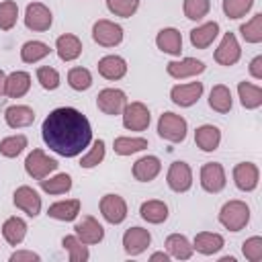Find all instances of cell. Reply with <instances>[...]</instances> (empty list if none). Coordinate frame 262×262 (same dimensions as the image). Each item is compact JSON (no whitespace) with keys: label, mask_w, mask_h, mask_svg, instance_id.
<instances>
[{"label":"cell","mask_w":262,"mask_h":262,"mask_svg":"<svg viewBox=\"0 0 262 262\" xmlns=\"http://www.w3.org/2000/svg\"><path fill=\"white\" fill-rule=\"evenodd\" d=\"M254 6V0H223V12L227 18H242L250 8Z\"/></svg>","instance_id":"f6af8a7d"},{"label":"cell","mask_w":262,"mask_h":262,"mask_svg":"<svg viewBox=\"0 0 262 262\" xmlns=\"http://www.w3.org/2000/svg\"><path fill=\"white\" fill-rule=\"evenodd\" d=\"M49 45L43 43V41H27L23 47H20V59L25 63H37L41 61L43 57L49 55Z\"/></svg>","instance_id":"d590c367"},{"label":"cell","mask_w":262,"mask_h":262,"mask_svg":"<svg viewBox=\"0 0 262 262\" xmlns=\"http://www.w3.org/2000/svg\"><path fill=\"white\" fill-rule=\"evenodd\" d=\"M55 49H57V55L61 61H74L80 57L82 53V41L72 35V33H66V35H59L57 41H55Z\"/></svg>","instance_id":"484cf974"},{"label":"cell","mask_w":262,"mask_h":262,"mask_svg":"<svg viewBox=\"0 0 262 262\" xmlns=\"http://www.w3.org/2000/svg\"><path fill=\"white\" fill-rule=\"evenodd\" d=\"M215 61L219 66H233L239 61L242 57V49H239V43H237V37L233 33H225L219 47L215 49Z\"/></svg>","instance_id":"5bb4252c"},{"label":"cell","mask_w":262,"mask_h":262,"mask_svg":"<svg viewBox=\"0 0 262 262\" xmlns=\"http://www.w3.org/2000/svg\"><path fill=\"white\" fill-rule=\"evenodd\" d=\"M25 235H27V223H25V219H20V217H8L4 221V225H2V237L10 246L23 244Z\"/></svg>","instance_id":"4dcf8cb0"},{"label":"cell","mask_w":262,"mask_h":262,"mask_svg":"<svg viewBox=\"0 0 262 262\" xmlns=\"http://www.w3.org/2000/svg\"><path fill=\"white\" fill-rule=\"evenodd\" d=\"M4 84H6V74L0 70V96L4 94Z\"/></svg>","instance_id":"816d5d0a"},{"label":"cell","mask_w":262,"mask_h":262,"mask_svg":"<svg viewBox=\"0 0 262 262\" xmlns=\"http://www.w3.org/2000/svg\"><path fill=\"white\" fill-rule=\"evenodd\" d=\"M106 8L115 16L131 18L139 8V0H106Z\"/></svg>","instance_id":"7bdbcfd3"},{"label":"cell","mask_w":262,"mask_h":262,"mask_svg":"<svg viewBox=\"0 0 262 262\" xmlns=\"http://www.w3.org/2000/svg\"><path fill=\"white\" fill-rule=\"evenodd\" d=\"M16 18H18V4L12 0L0 2V29L10 31L16 25Z\"/></svg>","instance_id":"b9f144b4"},{"label":"cell","mask_w":262,"mask_h":262,"mask_svg":"<svg viewBox=\"0 0 262 262\" xmlns=\"http://www.w3.org/2000/svg\"><path fill=\"white\" fill-rule=\"evenodd\" d=\"M98 74L106 80H121L127 74V61L121 55H104L96 63Z\"/></svg>","instance_id":"7402d4cb"},{"label":"cell","mask_w":262,"mask_h":262,"mask_svg":"<svg viewBox=\"0 0 262 262\" xmlns=\"http://www.w3.org/2000/svg\"><path fill=\"white\" fill-rule=\"evenodd\" d=\"M147 147V139L145 137H117L113 141V149L119 156H131L137 151H143Z\"/></svg>","instance_id":"8d00e7d4"},{"label":"cell","mask_w":262,"mask_h":262,"mask_svg":"<svg viewBox=\"0 0 262 262\" xmlns=\"http://www.w3.org/2000/svg\"><path fill=\"white\" fill-rule=\"evenodd\" d=\"M74 233H76L78 239H80L82 244H86V246H94V244L102 242V237H104L102 225H100L92 215H84L82 219H78L76 225H74Z\"/></svg>","instance_id":"8fae6325"},{"label":"cell","mask_w":262,"mask_h":262,"mask_svg":"<svg viewBox=\"0 0 262 262\" xmlns=\"http://www.w3.org/2000/svg\"><path fill=\"white\" fill-rule=\"evenodd\" d=\"M61 246H63V250L68 252L70 262H86V260L90 258V252H88L86 244H82L76 233H74V235H66V237L61 239Z\"/></svg>","instance_id":"e575fe53"},{"label":"cell","mask_w":262,"mask_h":262,"mask_svg":"<svg viewBox=\"0 0 262 262\" xmlns=\"http://www.w3.org/2000/svg\"><path fill=\"white\" fill-rule=\"evenodd\" d=\"M217 35H219V23L217 20L203 23L190 31V45L196 49H207L217 39Z\"/></svg>","instance_id":"44dd1931"},{"label":"cell","mask_w":262,"mask_h":262,"mask_svg":"<svg viewBox=\"0 0 262 262\" xmlns=\"http://www.w3.org/2000/svg\"><path fill=\"white\" fill-rule=\"evenodd\" d=\"M166 72H168V76H172L176 80L192 78V76L205 72V63L201 59H194V57H182V59L168 61L166 63Z\"/></svg>","instance_id":"2e32d148"},{"label":"cell","mask_w":262,"mask_h":262,"mask_svg":"<svg viewBox=\"0 0 262 262\" xmlns=\"http://www.w3.org/2000/svg\"><path fill=\"white\" fill-rule=\"evenodd\" d=\"M223 246H225L223 235L221 233H213V231H201V233L194 235V242H192V248L203 256H213Z\"/></svg>","instance_id":"603a6c76"},{"label":"cell","mask_w":262,"mask_h":262,"mask_svg":"<svg viewBox=\"0 0 262 262\" xmlns=\"http://www.w3.org/2000/svg\"><path fill=\"white\" fill-rule=\"evenodd\" d=\"M51 23H53V14H51V10L43 2H31L27 6V10H25V25H27V29L43 33V31H49Z\"/></svg>","instance_id":"52a82bcc"},{"label":"cell","mask_w":262,"mask_h":262,"mask_svg":"<svg viewBox=\"0 0 262 262\" xmlns=\"http://www.w3.org/2000/svg\"><path fill=\"white\" fill-rule=\"evenodd\" d=\"M239 33H242V37H244L246 43H254V45L260 43L262 41V14L258 12L248 23H244L239 27Z\"/></svg>","instance_id":"74e56055"},{"label":"cell","mask_w":262,"mask_h":262,"mask_svg":"<svg viewBox=\"0 0 262 262\" xmlns=\"http://www.w3.org/2000/svg\"><path fill=\"white\" fill-rule=\"evenodd\" d=\"M123 127L129 129V131H145L149 127V121H151V115H149V108L143 104V102H127L123 113Z\"/></svg>","instance_id":"5b68a950"},{"label":"cell","mask_w":262,"mask_h":262,"mask_svg":"<svg viewBox=\"0 0 262 262\" xmlns=\"http://www.w3.org/2000/svg\"><path fill=\"white\" fill-rule=\"evenodd\" d=\"M242 254L246 256V260L250 262H260L262 260V237L260 235H252L242 244Z\"/></svg>","instance_id":"7dc6e473"},{"label":"cell","mask_w":262,"mask_h":262,"mask_svg":"<svg viewBox=\"0 0 262 262\" xmlns=\"http://www.w3.org/2000/svg\"><path fill=\"white\" fill-rule=\"evenodd\" d=\"M149 260H151V262H156V260L168 262V260H170V254H166V252H154V254L149 256Z\"/></svg>","instance_id":"f907efd6"},{"label":"cell","mask_w":262,"mask_h":262,"mask_svg":"<svg viewBox=\"0 0 262 262\" xmlns=\"http://www.w3.org/2000/svg\"><path fill=\"white\" fill-rule=\"evenodd\" d=\"M156 45L160 51L168 55H180L182 51V35L174 27H166L156 35Z\"/></svg>","instance_id":"d6986e66"},{"label":"cell","mask_w":262,"mask_h":262,"mask_svg":"<svg viewBox=\"0 0 262 262\" xmlns=\"http://www.w3.org/2000/svg\"><path fill=\"white\" fill-rule=\"evenodd\" d=\"M194 143L201 151H215L221 143V131L215 125H201L194 131Z\"/></svg>","instance_id":"cb8c5ba5"},{"label":"cell","mask_w":262,"mask_h":262,"mask_svg":"<svg viewBox=\"0 0 262 262\" xmlns=\"http://www.w3.org/2000/svg\"><path fill=\"white\" fill-rule=\"evenodd\" d=\"M100 213L111 225H119L127 217V203L119 194H104L100 199Z\"/></svg>","instance_id":"7c38bea8"},{"label":"cell","mask_w":262,"mask_h":262,"mask_svg":"<svg viewBox=\"0 0 262 262\" xmlns=\"http://www.w3.org/2000/svg\"><path fill=\"white\" fill-rule=\"evenodd\" d=\"M162 170V162L158 156H143L133 164V176L139 182H149L154 180Z\"/></svg>","instance_id":"d4e9b609"},{"label":"cell","mask_w":262,"mask_h":262,"mask_svg":"<svg viewBox=\"0 0 262 262\" xmlns=\"http://www.w3.org/2000/svg\"><path fill=\"white\" fill-rule=\"evenodd\" d=\"M139 215H141L143 221L160 225V223H164L168 219V205L164 201H156V199L154 201H145L139 207Z\"/></svg>","instance_id":"f546056e"},{"label":"cell","mask_w":262,"mask_h":262,"mask_svg":"<svg viewBox=\"0 0 262 262\" xmlns=\"http://www.w3.org/2000/svg\"><path fill=\"white\" fill-rule=\"evenodd\" d=\"M37 80L45 90H55L59 86V82H61L59 80V72L55 68H49V66L37 68Z\"/></svg>","instance_id":"bcb514c9"},{"label":"cell","mask_w":262,"mask_h":262,"mask_svg":"<svg viewBox=\"0 0 262 262\" xmlns=\"http://www.w3.org/2000/svg\"><path fill=\"white\" fill-rule=\"evenodd\" d=\"M127 104V94L119 88H104L96 96V106L104 115H121Z\"/></svg>","instance_id":"9c48e42d"},{"label":"cell","mask_w":262,"mask_h":262,"mask_svg":"<svg viewBox=\"0 0 262 262\" xmlns=\"http://www.w3.org/2000/svg\"><path fill=\"white\" fill-rule=\"evenodd\" d=\"M8 260L10 262H39L41 256L37 252H31V250H16V252L10 254Z\"/></svg>","instance_id":"c3c4849f"},{"label":"cell","mask_w":262,"mask_h":262,"mask_svg":"<svg viewBox=\"0 0 262 262\" xmlns=\"http://www.w3.org/2000/svg\"><path fill=\"white\" fill-rule=\"evenodd\" d=\"M47 215L57 221H74L80 215V201L78 199H68V201H57L49 205Z\"/></svg>","instance_id":"f1b7e54d"},{"label":"cell","mask_w":262,"mask_h":262,"mask_svg":"<svg viewBox=\"0 0 262 262\" xmlns=\"http://www.w3.org/2000/svg\"><path fill=\"white\" fill-rule=\"evenodd\" d=\"M25 170L31 178L41 180V178H47L51 172L57 170V160L49 158L43 149H33L25 160Z\"/></svg>","instance_id":"277c9868"},{"label":"cell","mask_w":262,"mask_h":262,"mask_svg":"<svg viewBox=\"0 0 262 262\" xmlns=\"http://www.w3.org/2000/svg\"><path fill=\"white\" fill-rule=\"evenodd\" d=\"M92 39L102 47H115L123 41V27L113 20L100 18L92 25Z\"/></svg>","instance_id":"8992f818"},{"label":"cell","mask_w":262,"mask_h":262,"mask_svg":"<svg viewBox=\"0 0 262 262\" xmlns=\"http://www.w3.org/2000/svg\"><path fill=\"white\" fill-rule=\"evenodd\" d=\"M31 88V76L23 70H16L12 74L6 76V84H4V94L10 98H20L29 92Z\"/></svg>","instance_id":"4316f807"},{"label":"cell","mask_w":262,"mask_h":262,"mask_svg":"<svg viewBox=\"0 0 262 262\" xmlns=\"http://www.w3.org/2000/svg\"><path fill=\"white\" fill-rule=\"evenodd\" d=\"M151 244V233L143 227H129L123 233V250L129 256H139L143 254Z\"/></svg>","instance_id":"4fadbf2b"},{"label":"cell","mask_w":262,"mask_h":262,"mask_svg":"<svg viewBox=\"0 0 262 262\" xmlns=\"http://www.w3.org/2000/svg\"><path fill=\"white\" fill-rule=\"evenodd\" d=\"M68 84H70V88H74L78 92L88 90L92 86V74H90V70H86V68H72L68 72Z\"/></svg>","instance_id":"ab89813d"},{"label":"cell","mask_w":262,"mask_h":262,"mask_svg":"<svg viewBox=\"0 0 262 262\" xmlns=\"http://www.w3.org/2000/svg\"><path fill=\"white\" fill-rule=\"evenodd\" d=\"M4 121L10 129H20V127H29L35 121V111L27 104H12L4 111Z\"/></svg>","instance_id":"ffe728a7"},{"label":"cell","mask_w":262,"mask_h":262,"mask_svg":"<svg viewBox=\"0 0 262 262\" xmlns=\"http://www.w3.org/2000/svg\"><path fill=\"white\" fill-rule=\"evenodd\" d=\"M27 137L25 135H10V137H4L2 141H0V154L4 156V158H16V156H20L23 151H25V147H27Z\"/></svg>","instance_id":"f35d334b"},{"label":"cell","mask_w":262,"mask_h":262,"mask_svg":"<svg viewBox=\"0 0 262 262\" xmlns=\"http://www.w3.org/2000/svg\"><path fill=\"white\" fill-rule=\"evenodd\" d=\"M186 131H188V123L184 117L166 111L164 115H160L158 119V135L170 143H180L186 139Z\"/></svg>","instance_id":"3957f363"},{"label":"cell","mask_w":262,"mask_h":262,"mask_svg":"<svg viewBox=\"0 0 262 262\" xmlns=\"http://www.w3.org/2000/svg\"><path fill=\"white\" fill-rule=\"evenodd\" d=\"M250 221V207L244 201H227L219 211V223L229 231H239Z\"/></svg>","instance_id":"7a4b0ae2"},{"label":"cell","mask_w":262,"mask_h":262,"mask_svg":"<svg viewBox=\"0 0 262 262\" xmlns=\"http://www.w3.org/2000/svg\"><path fill=\"white\" fill-rule=\"evenodd\" d=\"M166 182L174 192H186L192 186V170L186 162H172L166 174Z\"/></svg>","instance_id":"30bf717a"},{"label":"cell","mask_w":262,"mask_h":262,"mask_svg":"<svg viewBox=\"0 0 262 262\" xmlns=\"http://www.w3.org/2000/svg\"><path fill=\"white\" fill-rule=\"evenodd\" d=\"M250 76L256 80H262V55H256L250 61Z\"/></svg>","instance_id":"681fc988"},{"label":"cell","mask_w":262,"mask_h":262,"mask_svg":"<svg viewBox=\"0 0 262 262\" xmlns=\"http://www.w3.org/2000/svg\"><path fill=\"white\" fill-rule=\"evenodd\" d=\"M258 180H260V170L256 164L252 162H242L233 168V182L239 190L244 192H252L256 186H258Z\"/></svg>","instance_id":"e0dca14e"},{"label":"cell","mask_w":262,"mask_h":262,"mask_svg":"<svg viewBox=\"0 0 262 262\" xmlns=\"http://www.w3.org/2000/svg\"><path fill=\"white\" fill-rule=\"evenodd\" d=\"M237 94H239V102L244 108L254 111L262 104V88L250 82H239L237 84Z\"/></svg>","instance_id":"d6a6232c"},{"label":"cell","mask_w":262,"mask_h":262,"mask_svg":"<svg viewBox=\"0 0 262 262\" xmlns=\"http://www.w3.org/2000/svg\"><path fill=\"white\" fill-rule=\"evenodd\" d=\"M231 104H233V98H231V90L223 84H217L211 88L209 92V106L217 113H229L231 111Z\"/></svg>","instance_id":"1f68e13d"},{"label":"cell","mask_w":262,"mask_h":262,"mask_svg":"<svg viewBox=\"0 0 262 262\" xmlns=\"http://www.w3.org/2000/svg\"><path fill=\"white\" fill-rule=\"evenodd\" d=\"M219 262H235V258H233V256H223Z\"/></svg>","instance_id":"f5cc1de1"},{"label":"cell","mask_w":262,"mask_h":262,"mask_svg":"<svg viewBox=\"0 0 262 262\" xmlns=\"http://www.w3.org/2000/svg\"><path fill=\"white\" fill-rule=\"evenodd\" d=\"M182 10H184V16L190 18V20H201L209 14L211 10V0H184L182 4Z\"/></svg>","instance_id":"60d3db41"},{"label":"cell","mask_w":262,"mask_h":262,"mask_svg":"<svg viewBox=\"0 0 262 262\" xmlns=\"http://www.w3.org/2000/svg\"><path fill=\"white\" fill-rule=\"evenodd\" d=\"M199 178H201L203 190H205V192H211V194L221 192V190L225 188V182H227L225 170H223V166L217 164V162H207V164L201 168V176H199Z\"/></svg>","instance_id":"ba28073f"},{"label":"cell","mask_w":262,"mask_h":262,"mask_svg":"<svg viewBox=\"0 0 262 262\" xmlns=\"http://www.w3.org/2000/svg\"><path fill=\"white\" fill-rule=\"evenodd\" d=\"M203 94V82H188V84H176L170 90V98L178 106H192L199 102Z\"/></svg>","instance_id":"ac0fdd59"},{"label":"cell","mask_w":262,"mask_h":262,"mask_svg":"<svg viewBox=\"0 0 262 262\" xmlns=\"http://www.w3.org/2000/svg\"><path fill=\"white\" fill-rule=\"evenodd\" d=\"M39 186L47 194H63L72 188V176L70 174H55L51 178H41Z\"/></svg>","instance_id":"836d02e7"},{"label":"cell","mask_w":262,"mask_h":262,"mask_svg":"<svg viewBox=\"0 0 262 262\" xmlns=\"http://www.w3.org/2000/svg\"><path fill=\"white\" fill-rule=\"evenodd\" d=\"M43 141L61 158L80 156L92 141V127L86 115L74 106L53 108L41 125Z\"/></svg>","instance_id":"6da1fadb"},{"label":"cell","mask_w":262,"mask_h":262,"mask_svg":"<svg viewBox=\"0 0 262 262\" xmlns=\"http://www.w3.org/2000/svg\"><path fill=\"white\" fill-rule=\"evenodd\" d=\"M104 151H106V145H104V141H102V139H96V141L92 143L90 151H88L86 156H82V160H80V166H82V168H86V170H90V168L98 166V164L104 160Z\"/></svg>","instance_id":"ee69618b"},{"label":"cell","mask_w":262,"mask_h":262,"mask_svg":"<svg viewBox=\"0 0 262 262\" xmlns=\"http://www.w3.org/2000/svg\"><path fill=\"white\" fill-rule=\"evenodd\" d=\"M166 250H168V254H170L172 258H176V260H190V258H192V252H194L192 244H190L188 237L182 235V233H170V235L166 237Z\"/></svg>","instance_id":"83f0119b"},{"label":"cell","mask_w":262,"mask_h":262,"mask_svg":"<svg viewBox=\"0 0 262 262\" xmlns=\"http://www.w3.org/2000/svg\"><path fill=\"white\" fill-rule=\"evenodd\" d=\"M12 201H14L16 209L25 211L29 217H37L41 213V196L31 186H18L12 194Z\"/></svg>","instance_id":"9a60e30c"}]
</instances>
